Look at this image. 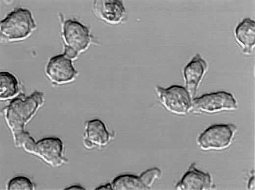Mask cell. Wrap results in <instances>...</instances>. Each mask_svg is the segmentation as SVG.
<instances>
[{"label": "cell", "mask_w": 255, "mask_h": 190, "mask_svg": "<svg viewBox=\"0 0 255 190\" xmlns=\"http://www.w3.org/2000/svg\"><path fill=\"white\" fill-rule=\"evenodd\" d=\"M44 102L43 93L35 91L26 97L20 95L13 98L5 108V119L12 133L16 146L22 147L23 143L31 136L25 131L26 125Z\"/></svg>", "instance_id": "6da1fadb"}, {"label": "cell", "mask_w": 255, "mask_h": 190, "mask_svg": "<svg viewBox=\"0 0 255 190\" xmlns=\"http://www.w3.org/2000/svg\"><path fill=\"white\" fill-rule=\"evenodd\" d=\"M36 28L31 12L25 8H16L0 22L1 35L10 41L27 38Z\"/></svg>", "instance_id": "7a4b0ae2"}, {"label": "cell", "mask_w": 255, "mask_h": 190, "mask_svg": "<svg viewBox=\"0 0 255 190\" xmlns=\"http://www.w3.org/2000/svg\"><path fill=\"white\" fill-rule=\"evenodd\" d=\"M22 147L26 152L37 156L53 167H59L68 162L63 155V143L58 138H45L35 142L30 136Z\"/></svg>", "instance_id": "3957f363"}, {"label": "cell", "mask_w": 255, "mask_h": 190, "mask_svg": "<svg viewBox=\"0 0 255 190\" xmlns=\"http://www.w3.org/2000/svg\"><path fill=\"white\" fill-rule=\"evenodd\" d=\"M64 54L71 60L85 51L91 42L88 28L77 21L66 20L62 27Z\"/></svg>", "instance_id": "277c9868"}, {"label": "cell", "mask_w": 255, "mask_h": 190, "mask_svg": "<svg viewBox=\"0 0 255 190\" xmlns=\"http://www.w3.org/2000/svg\"><path fill=\"white\" fill-rule=\"evenodd\" d=\"M237 131L232 123L211 125L199 137L198 144L204 151L225 149L231 145Z\"/></svg>", "instance_id": "5b68a950"}, {"label": "cell", "mask_w": 255, "mask_h": 190, "mask_svg": "<svg viewBox=\"0 0 255 190\" xmlns=\"http://www.w3.org/2000/svg\"><path fill=\"white\" fill-rule=\"evenodd\" d=\"M155 90L160 103L168 112L182 116L191 111L192 99L185 88L178 85L167 88L156 86Z\"/></svg>", "instance_id": "8992f818"}, {"label": "cell", "mask_w": 255, "mask_h": 190, "mask_svg": "<svg viewBox=\"0 0 255 190\" xmlns=\"http://www.w3.org/2000/svg\"><path fill=\"white\" fill-rule=\"evenodd\" d=\"M237 107V101L232 94L219 91L193 98L191 111L194 113L213 114L235 110Z\"/></svg>", "instance_id": "52a82bcc"}, {"label": "cell", "mask_w": 255, "mask_h": 190, "mask_svg": "<svg viewBox=\"0 0 255 190\" xmlns=\"http://www.w3.org/2000/svg\"><path fill=\"white\" fill-rule=\"evenodd\" d=\"M46 74L54 84H63L73 81L77 74L72 60L64 54L52 57L46 67Z\"/></svg>", "instance_id": "ba28073f"}, {"label": "cell", "mask_w": 255, "mask_h": 190, "mask_svg": "<svg viewBox=\"0 0 255 190\" xmlns=\"http://www.w3.org/2000/svg\"><path fill=\"white\" fill-rule=\"evenodd\" d=\"M114 137V133L108 132L104 123L99 119L85 123L83 143L87 149L106 146Z\"/></svg>", "instance_id": "9c48e42d"}, {"label": "cell", "mask_w": 255, "mask_h": 190, "mask_svg": "<svg viewBox=\"0 0 255 190\" xmlns=\"http://www.w3.org/2000/svg\"><path fill=\"white\" fill-rule=\"evenodd\" d=\"M93 9L97 17L111 24H120L126 16V9L120 0H95Z\"/></svg>", "instance_id": "30bf717a"}, {"label": "cell", "mask_w": 255, "mask_h": 190, "mask_svg": "<svg viewBox=\"0 0 255 190\" xmlns=\"http://www.w3.org/2000/svg\"><path fill=\"white\" fill-rule=\"evenodd\" d=\"M206 69V62L197 54L183 70L185 88L192 99L197 93Z\"/></svg>", "instance_id": "8fae6325"}, {"label": "cell", "mask_w": 255, "mask_h": 190, "mask_svg": "<svg viewBox=\"0 0 255 190\" xmlns=\"http://www.w3.org/2000/svg\"><path fill=\"white\" fill-rule=\"evenodd\" d=\"M213 188L210 175L198 170L195 163L191 165L175 187L177 190H208Z\"/></svg>", "instance_id": "7c38bea8"}, {"label": "cell", "mask_w": 255, "mask_h": 190, "mask_svg": "<svg viewBox=\"0 0 255 190\" xmlns=\"http://www.w3.org/2000/svg\"><path fill=\"white\" fill-rule=\"evenodd\" d=\"M235 39L246 55H250L255 44V21L249 18L243 20L235 30Z\"/></svg>", "instance_id": "4fadbf2b"}, {"label": "cell", "mask_w": 255, "mask_h": 190, "mask_svg": "<svg viewBox=\"0 0 255 190\" xmlns=\"http://www.w3.org/2000/svg\"><path fill=\"white\" fill-rule=\"evenodd\" d=\"M20 86L17 78L8 71L0 72V100L11 99L17 95Z\"/></svg>", "instance_id": "5bb4252c"}, {"label": "cell", "mask_w": 255, "mask_h": 190, "mask_svg": "<svg viewBox=\"0 0 255 190\" xmlns=\"http://www.w3.org/2000/svg\"><path fill=\"white\" fill-rule=\"evenodd\" d=\"M111 184L114 190H145L139 176L131 174H124L116 177Z\"/></svg>", "instance_id": "9a60e30c"}, {"label": "cell", "mask_w": 255, "mask_h": 190, "mask_svg": "<svg viewBox=\"0 0 255 190\" xmlns=\"http://www.w3.org/2000/svg\"><path fill=\"white\" fill-rule=\"evenodd\" d=\"M161 175L162 172L158 168L153 167L142 173L139 177L145 190H149L155 180L159 179Z\"/></svg>", "instance_id": "2e32d148"}, {"label": "cell", "mask_w": 255, "mask_h": 190, "mask_svg": "<svg viewBox=\"0 0 255 190\" xmlns=\"http://www.w3.org/2000/svg\"><path fill=\"white\" fill-rule=\"evenodd\" d=\"M34 185L31 180L25 176H17L11 179L7 185L8 190H32Z\"/></svg>", "instance_id": "e0dca14e"}, {"label": "cell", "mask_w": 255, "mask_h": 190, "mask_svg": "<svg viewBox=\"0 0 255 190\" xmlns=\"http://www.w3.org/2000/svg\"><path fill=\"white\" fill-rule=\"evenodd\" d=\"M97 190H112L111 184L110 183L106 184L104 185H102L95 189Z\"/></svg>", "instance_id": "ac0fdd59"}, {"label": "cell", "mask_w": 255, "mask_h": 190, "mask_svg": "<svg viewBox=\"0 0 255 190\" xmlns=\"http://www.w3.org/2000/svg\"><path fill=\"white\" fill-rule=\"evenodd\" d=\"M66 190H84V188L79 185H73L64 189Z\"/></svg>", "instance_id": "d6986e66"}, {"label": "cell", "mask_w": 255, "mask_h": 190, "mask_svg": "<svg viewBox=\"0 0 255 190\" xmlns=\"http://www.w3.org/2000/svg\"><path fill=\"white\" fill-rule=\"evenodd\" d=\"M248 189L249 190H254L255 189V177L252 176L249 180L248 183Z\"/></svg>", "instance_id": "ffe728a7"}]
</instances>
